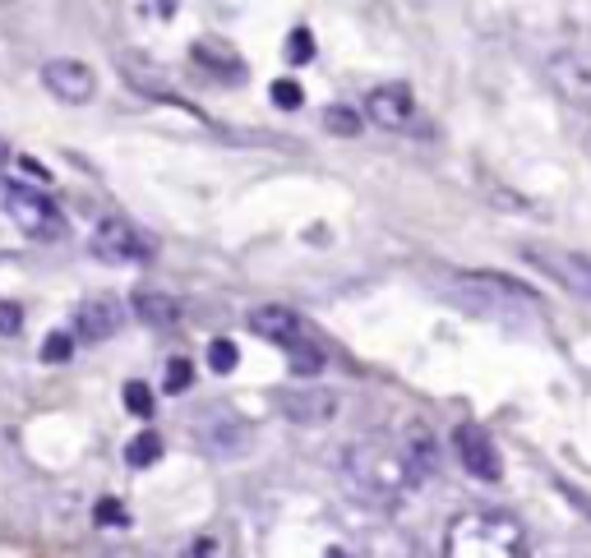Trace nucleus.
Wrapping results in <instances>:
<instances>
[{"mask_svg":"<svg viewBox=\"0 0 591 558\" xmlns=\"http://www.w3.org/2000/svg\"><path fill=\"white\" fill-rule=\"evenodd\" d=\"M347 489L356 494L361 503L370 508H398L407 499V489L416 485L402 462L398 443H384V439H356L342 448V462H338Z\"/></svg>","mask_w":591,"mask_h":558,"instance_id":"f257e3e1","label":"nucleus"},{"mask_svg":"<svg viewBox=\"0 0 591 558\" xmlns=\"http://www.w3.org/2000/svg\"><path fill=\"white\" fill-rule=\"evenodd\" d=\"M42 84H47V93L56 97V102H65V107H84L97 93V74L84 60L61 56V60H47V65H42Z\"/></svg>","mask_w":591,"mask_h":558,"instance_id":"423d86ee","label":"nucleus"},{"mask_svg":"<svg viewBox=\"0 0 591 558\" xmlns=\"http://www.w3.org/2000/svg\"><path fill=\"white\" fill-rule=\"evenodd\" d=\"M70 351H74V333H51L47 342H42V360H47V365H65Z\"/></svg>","mask_w":591,"mask_h":558,"instance_id":"b1692460","label":"nucleus"},{"mask_svg":"<svg viewBox=\"0 0 591 558\" xmlns=\"http://www.w3.org/2000/svg\"><path fill=\"white\" fill-rule=\"evenodd\" d=\"M310 56H314V37H310V28H296V33L287 37V60H291V65H305Z\"/></svg>","mask_w":591,"mask_h":558,"instance_id":"a878e982","label":"nucleus"},{"mask_svg":"<svg viewBox=\"0 0 591 558\" xmlns=\"http://www.w3.org/2000/svg\"><path fill=\"white\" fill-rule=\"evenodd\" d=\"M125 411H134V416H153V392H148V383H125Z\"/></svg>","mask_w":591,"mask_h":558,"instance_id":"393cba45","label":"nucleus"},{"mask_svg":"<svg viewBox=\"0 0 591 558\" xmlns=\"http://www.w3.org/2000/svg\"><path fill=\"white\" fill-rule=\"evenodd\" d=\"M194 60L204 65L213 79H222V84H241L245 79V65L241 56L227 47V42H213V37H204V42H194Z\"/></svg>","mask_w":591,"mask_h":558,"instance_id":"dca6fc26","label":"nucleus"},{"mask_svg":"<svg viewBox=\"0 0 591 558\" xmlns=\"http://www.w3.org/2000/svg\"><path fill=\"white\" fill-rule=\"evenodd\" d=\"M199 443H204V452H213V457H241V452L250 448V429L236 416H227V411H208V416L199 420Z\"/></svg>","mask_w":591,"mask_h":558,"instance_id":"4468645a","label":"nucleus"},{"mask_svg":"<svg viewBox=\"0 0 591 558\" xmlns=\"http://www.w3.org/2000/svg\"><path fill=\"white\" fill-rule=\"evenodd\" d=\"M268 97L278 102L282 111H296L305 102V88L296 84V79H273V88H268Z\"/></svg>","mask_w":591,"mask_h":558,"instance_id":"412c9836","label":"nucleus"},{"mask_svg":"<svg viewBox=\"0 0 591 558\" xmlns=\"http://www.w3.org/2000/svg\"><path fill=\"white\" fill-rule=\"evenodd\" d=\"M121 323H125V305L111 296H93L74 309V337L79 342H93V346L107 342V337L121 333Z\"/></svg>","mask_w":591,"mask_h":558,"instance_id":"9b49d317","label":"nucleus"},{"mask_svg":"<svg viewBox=\"0 0 591 558\" xmlns=\"http://www.w3.org/2000/svg\"><path fill=\"white\" fill-rule=\"evenodd\" d=\"M5 213H10V222L19 226L24 236L65 240V213L47 199V194L28 190V185H10V190H5Z\"/></svg>","mask_w":591,"mask_h":558,"instance_id":"20e7f679","label":"nucleus"},{"mask_svg":"<svg viewBox=\"0 0 591 558\" xmlns=\"http://www.w3.org/2000/svg\"><path fill=\"white\" fill-rule=\"evenodd\" d=\"M282 416L291 425H328L338 416V397L328 388H296V392H282Z\"/></svg>","mask_w":591,"mask_h":558,"instance_id":"2eb2a0df","label":"nucleus"},{"mask_svg":"<svg viewBox=\"0 0 591 558\" xmlns=\"http://www.w3.org/2000/svg\"><path fill=\"white\" fill-rule=\"evenodd\" d=\"M398 452H402V462H407L411 480L416 485H425V480H435L439 471V439L430 434V425H421V420H407L398 434Z\"/></svg>","mask_w":591,"mask_h":558,"instance_id":"9d476101","label":"nucleus"},{"mask_svg":"<svg viewBox=\"0 0 591 558\" xmlns=\"http://www.w3.org/2000/svg\"><path fill=\"white\" fill-rule=\"evenodd\" d=\"M287 365H291V374H305V379H314V374H319V369H324V351H319V346L310 342V337H305L301 346H291L287 351Z\"/></svg>","mask_w":591,"mask_h":558,"instance_id":"6ab92c4d","label":"nucleus"},{"mask_svg":"<svg viewBox=\"0 0 591 558\" xmlns=\"http://www.w3.org/2000/svg\"><path fill=\"white\" fill-rule=\"evenodd\" d=\"M250 333L264 337V342H273V346H282V351H291V346H301L305 337H310V333H305L301 314H291V309H282V305L250 309Z\"/></svg>","mask_w":591,"mask_h":558,"instance_id":"ddd939ff","label":"nucleus"},{"mask_svg":"<svg viewBox=\"0 0 591 558\" xmlns=\"http://www.w3.org/2000/svg\"><path fill=\"white\" fill-rule=\"evenodd\" d=\"M24 333V309L14 300H0V337H19Z\"/></svg>","mask_w":591,"mask_h":558,"instance_id":"bb28decb","label":"nucleus"},{"mask_svg":"<svg viewBox=\"0 0 591 558\" xmlns=\"http://www.w3.org/2000/svg\"><path fill=\"white\" fill-rule=\"evenodd\" d=\"M162 457V434H153V429H144V434H134L130 448H125V462L134 466V471H148V466Z\"/></svg>","mask_w":591,"mask_h":558,"instance_id":"a211bd4d","label":"nucleus"},{"mask_svg":"<svg viewBox=\"0 0 591 558\" xmlns=\"http://www.w3.org/2000/svg\"><path fill=\"white\" fill-rule=\"evenodd\" d=\"M453 452H458V462L467 466V475H476V480H499V475H504V457H499L495 439H490L481 425L453 429Z\"/></svg>","mask_w":591,"mask_h":558,"instance_id":"0eeeda50","label":"nucleus"},{"mask_svg":"<svg viewBox=\"0 0 591 558\" xmlns=\"http://www.w3.org/2000/svg\"><path fill=\"white\" fill-rule=\"evenodd\" d=\"M444 558H531L527 531L508 512H462L444 535Z\"/></svg>","mask_w":591,"mask_h":558,"instance_id":"7ed1b4c3","label":"nucleus"},{"mask_svg":"<svg viewBox=\"0 0 591 558\" xmlns=\"http://www.w3.org/2000/svg\"><path fill=\"white\" fill-rule=\"evenodd\" d=\"M162 383H167V392H185L194 383V365L185 356H171L167 360V379H162Z\"/></svg>","mask_w":591,"mask_h":558,"instance_id":"5701e85b","label":"nucleus"},{"mask_svg":"<svg viewBox=\"0 0 591 558\" xmlns=\"http://www.w3.org/2000/svg\"><path fill=\"white\" fill-rule=\"evenodd\" d=\"M324 125L333 134H342V139H356V134H361V116H356V111H347V107H333L324 116Z\"/></svg>","mask_w":591,"mask_h":558,"instance_id":"4be33fe9","label":"nucleus"},{"mask_svg":"<svg viewBox=\"0 0 591 558\" xmlns=\"http://www.w3.org/2000/svg\"><path fill=\"white\" fill-rule=\"evenodd\" d=\"M527 259L536 263L541 273L555 277L564 291L591 300V254H578V250H536V245H531Z\"/></svg>","mask_w":591,"mask_h":558,"instance_id":"6e6552de","label":"nucleus"},{"mask_svg":"<svg viewBox=\"0 0 591 558\" xmlns=\"http://www.w3.org/2000/svg\"><path fill=\"white\" fill-rule=\"evenodd\" d=\"M130 309L134 319L148 323V328H176L181 323V300L167 296V291H134Z\"/></svg>","mask_w":591,"mask_h":558,"instance_id":"f3484780","label":"nucleus"},{"mask_svg":"<svg viewBox=\"0 0 591 558\" xmlns=\"http://www.w3.org/2000/svg\"><path fill=\"white\" fill-rule=\"evenodd\" d=\"M93 517H97L102 526H130V512H125L116 499H102V503L93 508Z\"/></svg>","mask_w":591,"mask_h":558,"instance_id":"cd10ccee","label":"nucleus"},{"mask_svg":"<svg viewBox=\"0 0 591 558\" xmlns=\"http://www.w3.org/2000/svg\"><path fill=\"white\" fill-rule=\"evenodd\" d=\"M93 254L102 263L130 268V263H148V259H153V245H148V240L139 236L125 217H102L97 231H93Z\"/></svg>","mask_w":591,"mask_h":558,"instance_id":"39448f33","label":"nucleus"},{"mask_svg":"<svg viewBox=\"0 0 591 558\" xmlns=\"http://www.w3.org/2000/svg\"><path fill=\"white\" fill-rule=\"evenodd\" d=\"M236 365H241V351H236V342L218 337V342L208 346V369H213V374H231Z\"/></svg>","mask_w":591,"mask_h":558,"instance_id":"aec40b11","label":"nucleus"},{"mask_svg":"<svg viewBox=\"0 0 591 558\" xmlns=\"http://www.w3.org/2000/svg\"><path fill=\"white\" fill-rule=\"evenodd\" d=\"M444 291L453 305H462L485 323H508L513 328V323H536V314H541L531 291H522L518 282H508L499 273H458Z\"/></svg>","mask_w":591,"mask_h":558,"instance_id":"f03ea898","label":"nucleus"},{"mask_svg":"<svg viewBox=\"0 0 591 558\" xmlns=\"http://www.w3.org/2000/svg\"><path fill=\"white\" fill-rule=\"evenodd\" d=\"M324 558H351V554H342V549H328V554Z\"/></svg>","mask_w":591,"mask_h":558,"instance_id":"c85d7f7f","label":"nucleus"},{"mask_svg":"<svg viewBox=\"0 0 591 558\" xmlns=\"http://www.w3.org/2000/svg\"><path fill=\"white\" fill-rule=\"evenodd\" d=\"M550 84L568 107L591 111V56L587 51H559L550 56Z\"/></svg>","mask_w":591,"mask_h":558,"instance_id":"1a4fd4ad","label":"nucleus"},{"mask_svg":"<svg viewBox=\"0 0 591 558\" xmlns=\"http://www.w3.org/2000/svg\"><path fill=\"white\" fill-rule=\"evenodd\" d=\"M365 116L379 125V130H407L411 116H416V97L407 84H379L365 97Z\"/></svg>","mask_w":591,"mask_h":558,"instance_id":"f8f14e48","label":"nucleus"},{"mask_svg":"<svg viewBox=\"0 0 591 558\" xmlns=\"http://www.w3.org/2000/svg\"><path fill=\"white\" fill-rule=\"evenodd\" d=\"M5 162H10V153H5V143H0V167H5Z\"/></svg>","mask_w":591,"mask_h":558,"instance_id":"c756f323","label":"nucleus"}]
</instances>
